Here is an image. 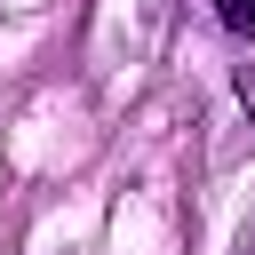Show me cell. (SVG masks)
I'll return each mask as SVG.
<instances>
[{"mask_svg":"<svg viewBox=\"0 0 255 255\" xmlns=\"http://www.w3.org/2000/svg\"><path fill=\"white\" fill-rule=\"evenodd\" d=\"M215 24L239 32V40H255V0H215Z\"/></svg>","mask_w":255,"mask_h":255,"instance_id":"cell-1","label":"cell"},{"mask_svg":"<svg viewBox=\"0 0 255 255\" xmlns=\"http://www.w3.org/2000/svg\"><path fill=\"white\" fill-rule=\"evenodd\" d=\"M239 104L255 112V64H239Z\"/></svg>","mask_w":255,"mask_h":255,"instance_id":"cell-2","label":"cell"}]
</instances>
